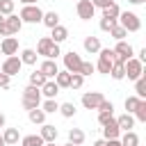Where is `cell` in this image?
<instances>
[{
  "label": "cell",
  "mask_w": 146,
  "mask_h": 146,
  "mask_svg": "<svg viewBox=\"0 0 146 146\" xmlns=\"http://www.w3.org/2000/svg\"><path fill=\"white\" fill-rule=\"evenodd\" d=\"M116 23H119L125 32H139V30H141V21H139V16H137L135 11H121L119 18H116Z\"/></svg>",
  "instance_id": "obj_1"
},
{
  "label": "cell",
  "mask_w": 146,
  "mask_h": 146,
  "mask_svg": "<svg viewBox=\"0 0 146 146\" xmlns=\"http://www.w3.org/2000/svg\"><path fill=\"white\" fill-rule=\"evenodd\" d=\"M23 110H34V107H39L41 105V89L39 87H32V84H27L25 89H23Z\"/></svg>",
  "instance_id": "obj_2"
},
{
  "label": "cell",
  "mask_w": 146,
  "mask_h": 146,
  "mask_svg": "<svg viewBox=\"0 0 146 146\" xmlns=\"http://www.w3.org/2000/svg\"><path fill=\"white\" fill-rule=\"evenodd\" d=\"M100 55H98V64H94L96 68H98V73H105V75H110V68H112V64H114V50L112 48H100L98 50Z\"/></svg>",
  "instance_id": "obj_3"
},
{
  "label": "cell",
  "mask_w": 146,
  "mask_h": 146,
  "mask_svg": "<svg viewBox=\"0 0 146 146\" xmlns=\"http://www.w3.org/2000/svg\"><path fill=\"white\" fill-rule=\"evenodd\" d=\"M18 18H21L23 23H41L43 11H41V7H39V5H23V9H21Z\"/></svg>",
  "instance_id": "obj_4"
},
{
  "label": "cell",
  "mask_w": 146,
  "mask_h": 146,
  "mask_svg": "<svg viewBox=\"0 0 146 146\" xmlns=\"http://www.w3.org/2000/svg\"><path fill=\"white\" fill-rule=\"evenodd\" d=\"M123 68H125V78H128V80H137V78L144 75V64H141L137 57L125 59V62H123Z\"/></svg>",
  "instance_id": "obj_5"
},
{
  "label": "cell",
  "mask_w": 146,
  "mask_h": 146,
  "mask_svg": "<svg viewBox=\"0 0 146 146\" xmlns=\"http://www.w3.org/2000/svg\"><path fill=\"white\" fill-rule=\"evenodd\" d=\"M21 68H23V62H21V57H18V55H9V57L2 62V66H0V71H2V73H7L9 78L18 75V73H21Z\"/></svg>",
  "instance_id": "obj_6"
},
{
  "label": "cell",
  "mask_w": 146,
  "mask_h": 146,
  "mask_svg": "<svg viewBox=\"0 0 146 146\" xmlns=\"http://www.w3.org/2000/svg\"><path fill=\"white\" fill-rule=\"evenodd\" d=\"M114 50V62H125V59H130V57H135V48L123 39V41H116V46L112 48Z\"/></svg>",
  "instance_id": "obj_7"
},
{
  "label": "cell",
  "mask_w": 146,
  "mask_h": 146,
  "mask_svg": "<svg viewBox=\"0 0 146 146\" xmlns=\"http://www.w3.org/2000/svg\"><path fill=\"white\" fill-rule=\"evenodd\" d=\"M64 66L68 73H80V66H82V57L75 52V50H68L64 55Z\"/></svg>",
  "instance_id": "obj_8"
},
{
  "label": "cell",
  "mask_w": 146,
  "mask_h": 146,
  "mask_svg": "<svg viewBox=\"0 0 146 146\" xmlns=\"http://www.w3.org/2000/svg\"><path fill=\"white\" fill-rule=\"evenodd\" d=\"M103 98L105 96L100 91H87V94H82V107L84 110H98V105H100Z\"/></svg>",
  "instance_id": "obj_9"
},
{
  "label": "cell",
  "mask_w": 146,
  "mask_h": 146,
  "mask_svg": "<svg viewBox=\"0 0 146 146\" xmlns=\"http://www.w3.org/2000/svg\"><path fill=\"white\" fill-rule=\"evenodd\" d=\"M75 11H78V16H80L82 21H91L94 14H96V7L91 5V0H78Z\"/></svg>",
  "instance_id": "obj_10"
},
{
  "label": "cell",
  "mask_w": 146,
  "mask_h": 146,
  "mask_svg": "<svg viewBox=\"0 0 146 146\" xmlns=\"http://www.w3.org/2000/svg\"><path fill=\"white\" fill-rule=\"evenodd\" d=\"M0 52L7 55V57H9V55H16V52H18V39H16L14 34H11V36H5V39L0 41Z\"/></svg>",
  "instance_id": "obj_11"
},
{
  "label": "cell",
  "mask_w": 146,
  "mask_h": 146,
  "mask_svg": "<svg viewBox=\"0 0 146 146\" xmlns=\"http://www.w3.org/2000/svg\"><path fill=\"white\" fill-rule=\"evenodd\" d=\"M121 137V130L116 125L114 119H110L107 123H103V139H119Z\"/></svg>",
  "instance_id": "obj_12"
},
{
  "label": "cell",
  "mask_w": 146,
  "mask_h": 146,
  "mask_svg": "<svg viewBox=\"0 0 146 146\" xmlns=\"http://www.w3.org/2000/svg\"><path fill=\"white\" fill-rule=\"evenodd\" d=\"M5 27L9 30V34H18L21 27H23V21L16 14H9V16H5Z\"/></svg>",
  "instance_id": "obj_13"
},
{
  "label": "cell",
  "mask_w": 146,
  "mask_h": 146,
  "mask_svg": "<svg viewBox=\"0 0 146 146\" xmlns=\"http://www.w3.org/2000/svg\"><path fill=\"white\" fill-rule=\"evenodd\" d=\"M39 71H41L48 80H52V78L57 75V71H59V68H57V62H55V59H43V62H41V66H39Z\"/></svg>",
  "instance_id": "obj_14"
},
{
  "label": "cell",
  "mask_w": 146,
  "mask_h": 146,
  "mask_svg": "<svg viewBox=\"0 0 146 146\" xmlns=\"http://www.w3.org/2000/svg\"><path fill=\"white\" fill-rule=\"evenodd\" d=\"M114 121H116V125H119V130H121V132H125V130H132V128H135V116H132V114H128V112H125V114H121V116H116Z\"/></svg>",
  "instance_id": "obj_15"
},
{
  "label": "cell",
  "mask_w": 146,
  "mask_h": 146,
  "mask_svg": "<svg viewBox=\"0 0 146 146\" xmlns=\"http://www.w3.org/2000/svg\"><path fill=\"white\" fill-rule=\"evenodd\" d=\"M39 135H41V139H43V141H55L59 132H57V128H55V125H50V123H41Z\"/></svg>",
  "instance_id": "obj_16"
},
{
  "label": "cell",
  "mask_w": 146,
  "mask_h": 146,
  "mask_svg": "<svg viewBox=\"0 0 146 146\" xmlns=\"http://www.w3.org/2000/svg\"><path fill=\"white\" fill-rule=\"evenodd\" d=\"M50 39H52L55 43H62V41L68 39V30H66L64 25H55V27H50Z\"/></svg>",
  "instance_id": "obj_17"
},
{
  "label": "cell",
  "mask_w": 146,
  "mask_h": 146,
  "mask_svg": "<svg viewBox=\"0 0 146 146\" xmlns=\"http://www.w3.org/2000/svg\"><path fill=\"white\" fill-rule=\"evenodd\" d=\"M121 146H139V135L135 130H125L121 137H119Z\"/></svg>",
  "instance_id": "obj_18"
},
{
  "label": "cell",
  "mask_w": 146,
  "mask_h": 146,
  "mask_svg": "<svg viewBox=\"0 0 146 146\" xmlns=\"http://www.w3.org/2000/svg\"><path fill=\"white\" fill-rule=\"evenodd\" d=\"M55 46V41L50 39V36H41L39 39V43H36V55H43V57H48V52H50V48Z\"/></svg>",
  "instance_id": "obj_19"
},
{
  "label": "cell",
  "mask_w": 146,
  "mask_h": 146,
  "mask_svg": "<svg viewBox=\"0 0 146 146\" xmlns=\"http://www.w3.org/2000/svg\"><path fill=\"white\" fill-rule=\"evenodd\" d=\"M57 94H59L57 82H55V80H46V82H43V87H41V96H46V98H55Z\"/></svg>",
  "instance_id": "obj_20"
},
{
  "label": "cell",
  "mask_w": 146,
  "mask_h": 146,
  "mask_svg": "<svg viewBox=\"0 0 146 146\" xmlns=\"http://www.w3.org/2000/svg\"><path fill=\"white\" fill-rule=\"evenodd\" d=\"M27 119H30L34 125H41V123H46V112H43L41 105H39V107H34V110H27Z\"/></svg>",
  "instance_id": "obj_21"
},
{
  "label": "cell",
  "mask_w": 146,
  "mask_h": 146,
  "mask_svg": "<svg viewBox=\"0 0 146 146\" xmlns=\"http://www.w3.org/2000/svg\"><path fill=\"white\" fill-rule=\"evenodd\" d=\"M84 50L89 55H96L100 50V39L98 36H84Z\"/></svg>",
  "instance_id": "obj_22"
},
{
  "label": "cell",
  "mask_w": 146,
  "mask_h": 146,
  "mask_svg": "<svg viewBox=\"0 0 146 146\" xmlns=\"http://www.w3.org/2000/svg\"><path fill=\"white\" fill-rule=\"evenodd\" d=\"M2 139H5V144H9V146L18 144V139H21V132H18V128H7V130L2 132Z\"/></svg>",
  "instance_id": "obj_23"
},
{
  "label": "cell",
  "mask_w": 146,
  "mask_h": 146,
  "mask_svg": "<svg viewBox=\"0 0 146 146\" xmlns=\"http://www.w3.org/2000/svg\"><path fill=\"white\" fill-rule=\"evenodd\" d=\"M18 57H21V62H23V64L32 66V64H36V57H39V55H36V50L25 48V50H21V55H18Z\"/></svg>",
  "instance_id": "obj_24"
},
{
  "label": "cell",
  "mask_w": 146,
  "mask_h": 146,
  "mask_svg": "<svg viewBox=\"0 0 146 146\" xmlns=\"http://www.w3.org/2000/svg\"><path fill=\"white\" fill-rule=\"evenodd\" d=\"M41 23H43L46 27H55V25H59V14H57V11H43Z\"/></svg>",
  "instance_id": "obj_25"
},
{
  "label": "cell",
  "mask_w": 146,
  "mask_h": 146,
  "mask_svg": "<svg viewBox=\"0 0 146 146\" xmlns=\"http://www.w3.org/2000/svg\"><path fill=\"white\" fill-rule=\"evenodd\" d=\"M132 116H135V121L146 123V98H141V100H139V105H137V110L132 112Z\"/></svg>",
  "instance_id": "obj_26"
},
{
  "label": "cell",
  "mask_w": 146,
  "mask_h": 146,
  "mask_svg": "<svg viewBox=\"0 0 146 146\" xmlns=\"http://www.w3.org/2000/svg\"><path fill=\"white\" fill-rule=\"evenodd\" d=\"M46 141L41 139V135H25L21 139V146H43Z\"/></svg>",
  "instance_id": "obj_27"
},
{
  "label": "cell",
  "mask_w": 146,
  "mask_h": 146,
  "mask_svg": "<svg viewBox=\"0 0 146 146\" xmlns=\"http://www.w3.org/2000/svg\"><path fill=\"white\" fill-rule=\"evenodd\" d=\"M110 75H112L114 80H123V78H125L123 62H114V64H112V68H110Z\"/></svg>",
  "instance_id": "obj_28"
},
{
  "label": "cell",
  "mask_w": 146,
  "mask_h": 146,
  "mask_svg": "<svg viewBox=\"0 0 146 146\" xmlns=\"http://www.w3.org/2000/svg\"><path fill=\"white\" fill-rule=\"evenodd\" d=\"M52 80L57 82L59 89H66V87H68V80H71V73H68V71H57V75H55Z\"/></svg>",
  "instance_id": "obj_29"
},
{
  "label": "cell",
  "mask_w": 146,
  "mask_h": 146,
  "mask_svg": "<svg viewBox=\"0 0 146 146\" xmlns=\"http://www.w3.org/2000/svg\"><path fill=\"white\" fill-rule=\"evenodd\" d=\"M135 96L137 98H146V75L135 80Z\"/></svg>",
  "instance_id": "obj_30"
},
{
  "label": "cell",
  "mask_w": 146,
  "mask_h": 146,
  "mask_svg": "<svg viewBox=\"0 0 146 146\" xmlns=\"http://www.w3.org/2000/svg\"><path fill=\"white\" fill-rule=\"evenodd\" d=\"M68 141L75 144V146H80V144L84 141V132H82L80 128H71V130H68Z\"/></svg>",
  "instance_id": "obj_31"
},
{
  "label": "cell",
  "mask_w": 146,
  "mask_h": 146,
  "mask_svg": "<svg viewBox=\"0 0 146 146\" xmlns=\"http://www.w3.org/2000/svg\"><path fill=\"white\" fill-rule=\"evenodd\" d=\"M46 80H48V78H46V75H43V73H41L39 68H36L34 73H30V84H32V87H39V89H41Z\"/></svg>",
  "instance_id": "obj_32"
},
{
  "label": "cell",
  "mask_w": 146,
  "mask_h": 146,
  "mask_svg": "<svg viewBox=\"0 0 146 146\" xmlns=\"http://www.w3.org/2000/svg\"><path fill=\"white\" fill-rule=\"evenodd\" d=\"M41 110H43L46 114H55V112L59 110V103H57L55 98H46V100L41 103Z\"/></svg>",
  "instance_id": "obj_33"
},
{
  "label": "cell",
  "mask_w": 146,
  "mask_h": 146,
  "mask_svg": "<svg viewBox=\"0 0 146 146\" xmlns=\"http://www.w3.org/2000/svg\"><path fill=\"white\" fill-rule=\"evenodd\" d=\"M119 14H121V9H119L116 2H112V5H107L103 9V18H119Z\"/></svg>",
  "instance_id": "obj_34"
},
{
  "label": "cell",
  "mask_w": 146,
  "mask_h": 146,
  "mask_svg": "<svg viewBox=\"0 0 146 146\" xmlns=\"http://www.w3.org/2000/svg\"><path fill=\"white\" fill-rule=\"evenodd\" d=\"M82 84H84V75H80V73H71L68 89H82Z\"/></svg>",
  "instance_id": "obj_35"
},
{
  "label": "cell",
  "mask_w": 146,
  "mask_h": 146,
  "mask_svg": "<svg viewBox=\"0 0 146 146\" xmlns=\"http://www.w3.org/2000/svg\"><path fill=\"white\" fill-rule=\"evenodd\" d=\"M57 112H59L62 116H66V119H71V116H75V105H73V103H62Z\"/></svg>",
  "instance_id": "obj_36"
},
{
  "label": "cell",
  "mask_w": 146,
  "mask_h": 146,
  "mask_svg": "<svg viewBox=\"0 0 146 146\" xmlns=\"http://www.w3.org/2000/svg\"><path fill=\"white\" fill-rule=\"evenodd\" d=\"M110 34H112V39H116V41H123V39L128 36V32H125V30H123V27H121L119 23H116V25H114V27L110 30Z\"/></svg>",
  "instance_id": "obj_37"
},
{
  "label": "cell",
  "mask_w": 146,
  "mask_h": 146,
  "mask_svg": "<svg viewBox=\"0 0 146 146\" xmlns=\"http://www.w3.org/2000/svg\"><path fill=\"white\" fill-rule=\"evenodd\" d=\"M139 100H141V98H137V96H128V98H125V103H123V105H125V112H128V114H132V112L137 110Z\"/></svg>",
  "instance_id": "obj_38"
},
{
  "label": "cell",
  "mask_w": 146,
  "mask_h": 146,
  "mask_svg": "<svg viewBox=\"0 0 146 146\" xmlns=\"http://www.w3.org/2000/svg\"><path fill=\"white\" fill-rule=\"evenodd\" d=\"M14 0H0V14L2 16H9V14H14Z\"/></svg>",
  "instance_id": "obj_39"
},
{
  "label": "cell",
  "mask_w": 146,
  "mask_h": 146,
  "mask_svg": "<svg viewBox=\"0 0 146 146\" xmlns=\"http://www.w3.org/2000/svg\"><path fill=\"white\" fill-rule=\"evenodd\" d=\"M94 71H96V66H94L91 62H84V59H82V66H80V75H84V78H87V75H91Z\"/></svg>",
  "instance_id": "obj_40"
},
{
  "label": "cell",
  "mask_w": 146,
  "mask_h": 146,
  "mask_svg": "<svg viewBox=\"0 0 146 146\" xmlns=\"http://www.w3.org/2000/svg\"><path fill=\"white\" fill-rule=\"evenodd\" d=\"M114 25H116V18H100V30L103 32H110Z\"/></svg>",
  "instance_id": "obj_41"
},
{
  "label": "cell",
  "mask_w": 146,
  "mask_h": 146,
  "mask_svg": "<svg viewBox=\"0 0 146 146\" xmlns=\"http://www.w3.org/2000/svg\"><path fill=\"white\" fill-rule=\"evenodd\" d=\"M98 112H114V103L112 100H100V105H98Z\"/></svg>",
  "instance_id": "obj_42"
},
{
  "label": "cell",
  "mask_w": 146,
  "mask_h": 146,
  "mask_svg": "<svg viewBox=\"0 0 146 146\" xmlns=\"http://www.w3.org/2000/svg\"><path fill=\"white\" fill-rule=\"evenodd\" d=\"M110 119H114V112H98V123H107Z\"/></svg>",
  "instance_id": "obj_43"
},
{
  "label": "cell",
  "mask_w": 146,
  "mask_h": 146,
  "mask_svg": "<svg viewBox=\"0 0 146 146\" xmlns=\"http://www.w3.org/2000/svg\"><path fill=\"white\" fill-rule=\"evenodd\" d=\"M9 84H11V78L0 71V89H9Z\"/></svg>",
  "instance_id": "obj_44"
},
{
  "label": "cell",
  "mask_w": 146,
  "mask_h": 146,
  "mask_svg": "<svg viewBox=\"0 0 146 146\" xmlns=\"http://www.w3.org/2000/svg\"><path fill=\"white\" fill-rule=\"evenodd\" d=\"M59 55H62V50H59V43H55V46L50 48V52H48V57H46V59H57Z\"/></svg>",
  "instance_id": "obj_45"
},
{
  "label": "cell",
  "mask_w": 146,
  "mask_h": 146,
  "mask_svg": "<svg viewBox=\"0 0 146 146\" xmlns=\"http://www.w3.org/2000/svg\"><path fill=\"white\" fill-rule=\"evenodd\" d=\"M112 2H114V0H91V5H94L96 9H98V7H100V9H105V7H107V5H112Z\"/></svg>",
  "instance_id": "obj_46"
},
{
  "label": "cell",
  "mask_w": 146,
  "mask_h": 146,
  "mask_svg": "<svg viewBox=\"0 0 146 146\" xmlns=\"http://www.w3.org/2000/svg\"><path fill=\"white\" fill-rule=\"evenodd\" d=\"M137 59H139V62H141V64H144V62H146V48H141V50H139V52H137Z\"/></svg>",
  "instance_id": "obj_47"
},
{
  "label": "cell",
  "mask_w": 146,
  "mask_h": 146,
  "mask_svg": "<svg viewBox=\"0 0 146 146\" xmlns=\"http://www.w3.org/2000/svg\"><path fill=\"white\" fill-rule=\"evenodd\" d=\"M105 146H121L119 139H105Z\"/></svg>",
  "instance_id": "obj_48"
},
{
  "label": "cell",
  "mask_w": 146,
  "mask_h": 146,
  "mask_svg": "<svg viewBox=\"0 0 146 146\" xmlns=\"http://www.w3.org/2000/svg\"><path fill=\"white\" fill-rule=\"evenodd\" d=\"M91 146H105V139H96V141H94Z\"/></svg>",
  "instance_id": "obj_49"
},
{
  "label": "cell",
  "mask_w": 146,
  "mask_h": 146,
  "mask_svg": "<svg viewBox=\"0 0 146 146\" xmlns=\"http://www.w3.org/2000/svg\"><path fill=\"white\" fill-rule=\"evenodd\" d=\"M18 2H23V5H36L39 0H18Z\"/></svg>",
  "instance_id": "obj_50"
},
{
  "label": "cell",
  "mask_w": 146,
  "mask_h": 146,
  "mask_svg": "<svg viewBox=\"0 0 146 146\" xmlns=\"http://www.w3.org/2000/svg\"><path fill=\"white\" fill-rule=\"evenodd\" d=\"M128 2H130V5H141L144 0H128Z\"/></svg>",
  "instance_id": "obj_51"
},
{
  "label": "cell",
  "mask_w": 146,
  "mask_h": 146,
  "mask_svg": "<svg viewBox=\"0 0 146 146\" xmlns=\"http://www.w3.org/2000/svg\"><path fill=\"white\" fill-rule=\"evenodd\" d=\"M2 125H5V114L0 112V128H2Z\"/></svg>",
  "instance_id": "obj_52"
},
{
  "label": "cell",
  "mask_w": 146,
  "mask_h": 146,
  "mask_svg": "<svg viewBox=\"0 0 146 146\" xmlns=\"http://www.w3.org/2000/svg\"><path fill=\"white\" fill-rule=\"evenodd\" d=\"M0 146H7V144H5V139H2V135H0Z\"/></svg>",
  "instance_id": "obj_53"
},
{
  "label": "cell",
  "mask_w": 146,
  "mask_h": 146,
  "mask_svg": "<svg viewBox=\"0 0 146 146\" xmlns=\"http://www.w3.org/2000/svg\"><path fill=\"white\" fill-rule=\"evenodd\" d=\"M43 146H55V141H46V144H43Z\"/></svg>",
  "instance_id": "obj_54"
},
{
  "label": "cell",
  "mask_w": 146,
  "mask_h": 146,
  "mask_svg": "<svg viewBox=\"0 0 146 146\" xmlns=\"http://www.w3.org/2000/svg\"><path fill=\"white\" fill-rule=\"evenodd\" d=\"M2 23H5V16H2V14H0V25H2Z\"/></svg>",
  "instance_id": "obj_55"
},
{
  "label": "cell",
  "mask_w": 146,
  "mask_h": 146,
  "mask_svg": "<svg viewBox=\"0 0 146 146\" xmlns=\"http://www.w3.org/2000/svg\"><path fill=\"white\" fill-rule=\"evenodd\" d=\"M64 146H75V144H71V141H68V144H64Z\"/></svg>",
  "instance_id": "obj_56"
},
{
  "label": "cell",
  "mask_w": 146,
  "mask_h": 146,
  "mask_svg": "<svg viewBox=\"0 0 146 146\" xmlns=\"http://www.w3.org/2000/svg\"><path fill=\"white\" fill-rule=\"evenodd\" d=\"M0 55H2V52H0Z\"/></svg>",
  "instance_id": "obj_57"
}]
</instances>
